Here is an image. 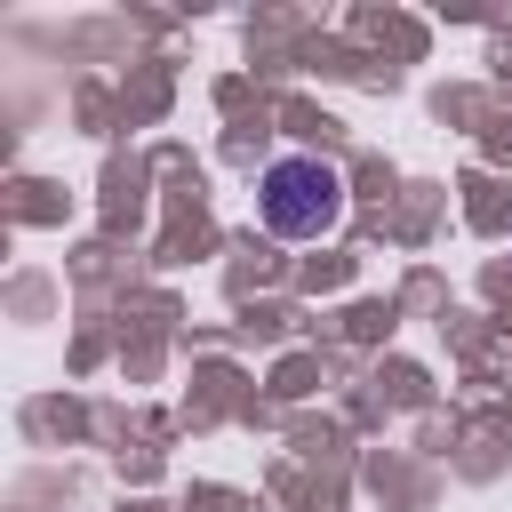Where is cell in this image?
<instances>
[{
    "instance_id": "6da1fadb",
    "label": "cell",
    "mask_w": 512,
    "mask_h": 512,
    "mask_svg": "<svg viewBox=\"0 0 512 512\" xmlns=\"http://www.w3.org/2000/svg\"><path fill=\"white\" fill-rule=\"evenodd\" d=\"M256 208H264V224L280 240H328L344 224V176L328 160H312V152H280L264 168V184H256Z\"/></svg>"
}]
</instances>
